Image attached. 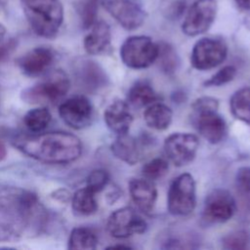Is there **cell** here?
<instances>
[{
	"label": "cell",
	"instance_id": "cell-18",
	"mask_svg": "<svg viewBox=\"0 0 250 250\" xmlns=\"http://www.w3.org/2000/svg\"><path fill=\"white\" fill-rule=\"evenodd\" d=\"M110 148L116 158L130 165L139 162L143 154V145L127 133L118 135L111 144Z\"/></svg>",
	"mask_w": 250,
	"mask_h": 250
},
{
	"label": "cell",
	"instance_id": "cell-13",
	"mask_svg": "<svg viewBox=\"0 0 250 250\" xmlns=\"http://www.w3.org/2000/svg\"><path fill=\"white\" fill-rule=\"evenodd\" d=\"M102 5L120 25L128 30L140 27L146 18L145 11L134 0H102Z\"/></svg>",
	"mask_w": 250,
	"mask_h": 250
},
{
	"label": "cell",
	"instance_id": "cell-37",
	"mask_svg": "<svg viewBox=\"0 0 250 250\" xmlns=\"http://www.w3.org/2000/svg\"><path fill=\"white\" fill-rule=\"evenodd\" d=\"M108 248H130V246H126V245H113V246H109Z\"/></svg>",
	"mask_w": 250,
	"mask_h": 250
},
{
	"label": "cell",
	"instance_id": "cell-28",
	"mask_svg": "<svg viewBox=\"0 0 250 250\" xmlns=\"http://www.w3.org/2000/svg\"><path fill=\"white\" fill-rule=\"evenodd\" d=\"M169 169L168 162L162 158H154L146 162L143 168L142 173L145 179L149 181H156L163 178Z\"/></svg>",
	"mask_w": 250,
	"mask_h": 250
},
{
	"label": "cell",
	"instance_id": "cell-33",
	"mask_svg": "<svg viewBox=\"0 0 250 250\" xmlns=\"http://www.w3.org/2000/svg\"><path fill=\"white\" fill-rule=\"evenodd\" d=\"M236 74V69L232 65H226L217 71L213 76L204 82L206 87L212 86H221L229 81H231Z\"/></svg>",
	"mask_w": 250,
	"mask_h": 250
},
{
	"label": "cell",
	"instance_id": "cell-7",
	"mask_svg": "<svg viewBox=\"0 0 250 250\" xmlns=\"http://www.w3.org/2000/svg\"><path fill=\"white\" fill-rule=\"evenodd\" d=\"M196 205L195 182L188 173L179 175L170 185L167 196V208L174 216H187L192 213Z\"/></svg>",
	"mask_w": 250,
	"mask_h": 250
},
{
	"label": "cell",
	"instance_id": "cell-21",
	"mask_svg": "<svg viewBox=\"0 0 250 250\" xmlns=\"http://www.w3.org/2000/svg\"><path fill=\"white\" fill-rule=\"evenodd\" d=\"M159 100V96L155 93L152 87L145 82H137L128 92L127 101L135 107H143L151 104Z\"/></svg>",
	"mask_w": 250,
	"mask_h": 250
},
{
	"label": "cell",
	"instance_id": "cell-6",
	"mask_svg": "<svg viewBox=\"0 0 250 250\" xmlns=\"http://www.w3.org/2000/svg\"><path fill=\"white\" fill-rule=\"evenodd\" d=\"M158 56V44L144 35L127 38L120 48V58L125 65L142 69L151 65Z\"/></svg>",
	"mask_w": 250,
	"mask_h": 250
},
{
	"label": "cell",
	"instance_id": "cell-12",
	"mask_svg": "<svg viewBox=\"0 0 250 250\" xmlns=\"http://www.w3.org/2000/svg\"><path fill=\"white\" fill-rule=\"evenodd\" d=\"M199 146L197 137L188 133H175L166 138L164 151L169 160L176 166H184L191 162Z\"/></svg>",
	"mask_w": 250,
	"mask_h": 250
},
{
	"label": "cell",
	"instance_id": "cell-25",
	"mask_svg": "<svg viewBox=\"0 0 250 250\" xmlns=\"http://www.w3.org/2000/svg\"><path fill=\"white\" fill-rule=\"evenodd\" d=\"M80 78L85 88L97 90L106 83V76L103 69L93 62H86L81 68Z\"/></svg>",
	"mask_w": 250,
	"mask_h": 250
},
{
	"label": "cell",
	"instance_id": "cell-3",
	"mask_svg": "<svg viewBox=\"0 0 250 250\" xmlns=\"http://www.w3.org/2000/svg\"><path fill=\"white\" fill-rule=\"evenodd\" d=\"M23 13L39 36L54 37L63 20V8L60 0H21Z\"/></svg>",
	"mask_w": 250,
	"mask_h": 250
},
{
	"label": "cell",
	"instance_id": "cell-11",
	"mask_svg": "<svg viewBox=\"0 0 250 250\" xmlns=\"http://www.w3.org/2000/svg\"><path fill=\"white\" fill-rule=\"evenodd\" d=\"M235 210L232 195L226 189L216 188L205 198L202 219L206 224L225 223L233 216Z\"/></svg>",
	"mask_w": 250,
	"mask_h": 250
},
{
	"label": "cell",
	"instance_id": "cell-24",
	"mask_svg": "<svg viewBox=\"0 0 250 250\" xmlns=\"http://www.w3.org/2000/svg\"><path fill=\"white\" fill-rule=\"evenodd\" d=\"M98 244V237L96 233L88 228H75L71 230L68 239L69 249L78 250H92L96 249Z\"/></svg>",
	"mask_w": 250,
	"mask_h": 250
},
{
	"label": "cell",
	"instance_id": "cell-4",
	"mask_svg": "<svg viewBox=\"0 0 250 250\" xmlns=\"http://www.w3.org/2000/svg\"><path fill=\"white\" fill-rule=\"evenodd\" d=\"M218 100L202 97L192 104L191 121L198 133L209 143L222 142L227 134L225 119L218 113Z\"/></svg>",
	"mask_w": 250,
	"mask_h": 250
},
{
	"label": "cell",
	"instance_id": "cell-20",
	"mask_svg": "<svg viewBox=\"0 0 250 250\" xmlns=\"http://www.w3.org/2000/svg\"><path fill=\"white\" fill-rule=\"evenodd\" d=\"M173 113L170 107L160 103L151 104L144 112L146 125L156 130H164L169 127Z\"/></svg>",
	"mask_w": 250,
	"mask_h": 250
},
{
	"label": "cell",
	"instance_id": "cell-35",
	"mask_svg": "<svg viewBox=\"0 0 250 250\" xmlns=\"http://www.w3.org/2000/svg\"><path fill=\"white\" fill-rule=\"evenodd\" d=\"M6 154H7L6 147L3 145V143L0 141V161H2L6 157Z\"/></svg>",
	"mask_w": 250,
	"mask_h": 250
},
{
	"label": "cell",
	"instance_id": "cell-9",
	"mask_svg": "<svg viewBox=\"0 0 250 250\" xmlns=\"http://www.w3.org/2000/svg\"><path fill=\"white\" fill-rule=\"evenodd\" d=\"M217 14L216 0H196L188 11L182 24L183 32L196 36L207 31Z\"/></svg>",
	"mask_w": 250,
	"mask_h": 250
},
{
	"label": "cell",
	"instance_id": "cell-17",
	"mask_svg": "<svg viewBox=\"0 0 250 250\" xmlns=\"http://www.w3.org/2000/svg\"><path fill=\"white\" fill-rule=\"evenodd\" d=\"M129 191L139 209L146 213L153 209L157 198V190L151 181L147 179H132L129 183Z\"/></svg>",
	"mask_w": 250,
	"mask_h": 250
},
{
	"label": "cell",
	"instance_id": "cell-29",
	"mask_svg": "<svg viewBox=\"0 0 250 250\" xmlns=\"http://www.w3.org/2000/svg\"><path fill=\"white\" fill-rule=\"evenodd\" d=\"M250 236L244 230L232 231L223 238V247L228 250H242L249 248Z\"/></svg>",
	"mask_w": 250,
	"mask_h": 250
},
{
	"label": "cell",
	"instance_id": "cell-36",
	"mask_svg": "<svg viewBox=\"0 0 250 250\" xmlns=\"http://www.w3.org/2000/svg\"><path fill=\"white\" fill-rule=\"evenodd\" d=\"M5 35H6V27L0 23V42L4 39Z\"/></svg>",
	"mask_w": 250,
	"mask_h": 250
},
{
	"label": "cell",
	"instance_id": "cell-32",
	"mask_svg": "<svg viewBox=\"0 0 250 250\" xmlns=\"http://www.w3.org/2000/svg\"><path fill=\"white\" fill-rule=\"evenodd\" d=\"M109 180L108 173L103 169H97L92 171L86 180V187L95 193L104 189Z\"/></svg>",
	"mask_w": 250,
	"mask_h": 250
},
{
	"label": "cell",
	"instance_id": "cell-2",
	"mask_svg": "<svg viewBox=\"0 0 250 250\" xmlns=\"http://www.w3.org/2000/svg\"><path fill=\"white\" fill-rule=\"evenodd\" d=\"M15 146L36 160L53 164L72 162L82 152L80 140L66 132H49L21 138L15 142Z\"/></svg>",
	"mask_w": 250,
	"mask_h": 250
},
{
	"label": "cell",
	"instance_id": "cell-5",
	"mask_svg": "<svg viewBox=\"0 0 250 250\" xmlns=\"http://www.w3.org/2000/svg\"><path fill=\"white\" fill-rule=\"evenodd\" d=\"M70 82L66 73L61 69L50 72L40 82L21 92V99L32 104H55L68 92Z\"/></svg>",
	"mask_w": 250,
	"mask_h": 250
},
{
	"label": "cell",
	"instance_id": "cell-19",
	"mask_svg": "<svg viewBox=\"0 0 250 250\" xmlns=\"http://www.w3.org/2000/svg\"><path fill=\"white\" fill-rule=\"evenodd\" d=\"M110 28L104 21H96L84 38V48L90 55H101L110 45Z\"/></svg>",
	"mask_w": 250,
	"mask_h": 250
},
{
	"label": "cell",
	"instance_id": "cell-23",
	"mask_svg": "<svg viewBox=\"0 0 250 250\" xmlns=\"http://www.w3.org/2000/svg\"><path fill=\"white\" fill-rule=\"evenodd\" d=\"M233 116L250 125V88L236 91L229 102Z\"/></svg>",
	"mask_w": 250,
	"mask_h": 250
},
{
	"label": "cell",
	"instance_id": "cell-26",
	"mask_svg": "<svg viewBox=\"0 0 250 250\" xmlns=\"http://www.w3.org/2000/svg\"><path fill=\"white\" fill-rule=\"evenodd\" d=\"M52 115L46 107H36L26 112L23 117V123L29 131L40 133L48 127Z\"/></svg>",
	"mask_w": 250,
	"mask_h": 250
},
{
	"label": "cell",
	"instance_id": "cell-10",
	"mask_svg": "<svg viewBox=\"0 0 250 250\" xmlns=\"http://www.w3.org/2000/svg\"><path fill=\"white\" fill-rule=\"evenodd\" d=\"M146 222L131 207H123L110 214L106 222L107 232L116 238H125L146 230Z\"/></svg>",
	"mask_w": 250,
	"mask_h": 250
},
{
	"label": "cell",
	"instance_id": "cell-22",
	"mask_svg": "<svg viewBox=\"0 0 250 250\" xmlns=\"http://www.w3.org/2000/svg\"><path fill=\"white\" fill-rule=\"evenodd\" d=\"M95 192L87 187L78 189L72 196L71 205L75 214L79 216H89L98 209Z\"/></svg>",
	"mask_w": 250,
	"mask_h": 250
},
{
	"label": "cell",
	"instance_id": "cell-15",
	"mask_svg": "<svg viewBox=\"0 0 250 250\" xmlns=\"http://www.w3.org/2000/svg\"><path fill=\"white\" fill-rule=\"evenodd\" d=\"M54 53L47 47H36L19 59L21 70L27 76L35 77L43 74L52 64Z\"/></svg>",
	"mask_w": 250,
	"mask_h": 250
},
{
	"label": "cell",
	"instance_id": "cell-27",
	"mask_svg": "<svg viewBox=\"0 0 250 250\" xmlns=\"http://www.w3.org/2000/svg\"><path fill=\"white\" fill-rule=\"evenodd\" d=\"M156 61L159 62L160 68L167 74H173L180 65L177 52L170 44L165 42L158 44V56Z\"/></svg>",
	"mask_w": 250,
	"mask_h": 250
},
{
	"label": "cell",
	"instance_id": "cell-30",
	"mask_svg": "<svg viewBox=\"0 0 250 250\" xmlns=\"http://www.w3.org/2000/svg\"><path fill=\"white\" fill-rule=\"evenodd\" d=\"M235 188L240 198L250 203V167H241L235 175Z\"/></svg>",
	"mask_w": 250,
	"mask_h": 250
},
{
	"label": "cell",
	"instance_id": "cell-16",
	"mask_svg": "<svg viewBox=\"0 0 250 250\" xmlns=\"http://www.w3.org/2000/svg\"><path fill=\"white\" fill-rule=\"evenodd\" d=\"M104 116L107 127L117 135L127 133L133 122L128 104L120 100L112 102L105 108Z\"/></svg>",
	"mask_w": 250,
	"mask_h": 250
},
{
	"label": "cell",
	"instance_id": "cell-14",
	"mask_svg": "<svg viewBox=\"0 0 250 250\" xmlns=\"http://www.w3.org/2000/svg\"><path fill=\"white\" fill-rule=\"evenodd\" d=\"M61 118L73 129H83L91 124L93 106L84 96H74L64 101L59 108Z\"/></svg>",
	"mask_w": 250,
	"mask_h": 250
},
{
	"label": "cell",
	"instance_id": "cell-31",
	"mask_svg": "<svg viewBox=\"0 0 250 250\" xmlns=\"http://www.w3.org/2000/svg\"><path fill=\"white\" fill-rule=\"evenodd\" d=\"M99 0H83L79 7V14L82 24L85 28H90L97 21Z\"/></svg>",
	"mask_w": 250,
	"mask_h": 250
},
{
	"label": "cell",
	"instance_id": "cell-1",
	"mask_svg": "<svg viewBox=\"0 0 250 250\" xmlns=\"http://www.w3.org/2000/svg\"><path fill=\"white\" fill-rule=\"evenodd\" d=\"M37 197L22 188L0 185V241L36 232L43 223Z\"/></svg>",
	"mask_w": 250,
	"mask_h": 250
},
{
	"label": "cell",
	"instance_id": "cell-8",
	"mask_svg": "<svg viewBox=\"0 0 250 250\" xmlns=\"http://www.w3.org/2000/svg\"><path fill=\"white\" fill-rule=\"evenodd\" d=\"M228 48L224 41L216 38H202L193 46L190 62L194 68L207 70L221 64L227 58Z\"/></svg>",
	"mask_w": 250,
	"mask_h": 250
},
{
	"label": "cell",
	"instance_id": "cell-34",
	"mask_svg": "<svg viewBox=\"0 0 250 250\" xmlns=\"http://www.w3.org/2000/svg\"><path fill=\"white\" fill-rule=\"evenodd\" d=\"M237 6L242 10H250V0H234Z\"/></svg>",
	"mask_w": 250,
	"mask_h": 250
}]
</instances>
